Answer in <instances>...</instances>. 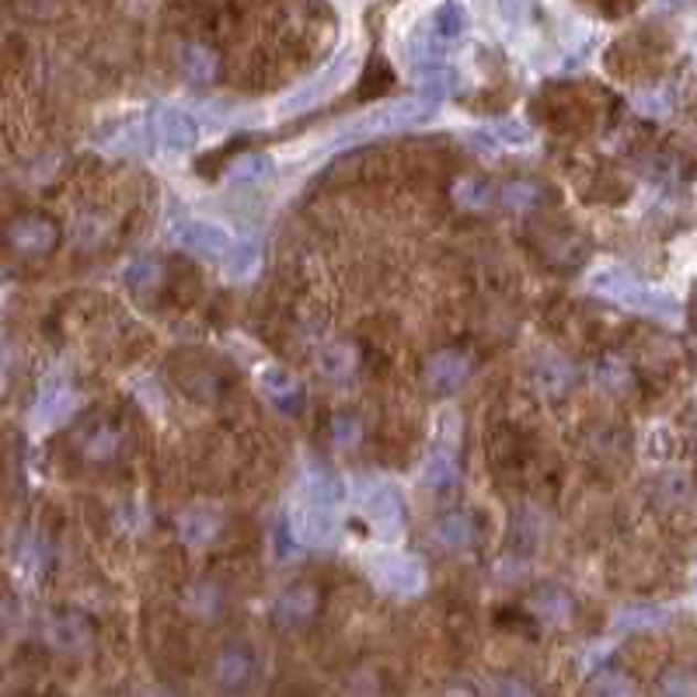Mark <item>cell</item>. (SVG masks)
<instances>
[{"label": "cell", "instance_id": "cell-2", "mask_svg": "<svg viewBox=\"0 0 697 697\" xmlns=\"http://www.w3.org/2000/svg\"><path fill=\"white\" fill-rule=\"evenodd\" d=\"M248 677H251V660L245 656V652H237V648L224 652L221 663H216V680H221V687L242 690L248 684Z\"/></svg>", "mask_w": 697, "mask_h": 697}, {"label": "cell", "instance_id": "cell-1", "mask_svg": "<svg viewBox=\"0 0 697 697\" xmlns=\"http://www.w3.org/2000/svg\"><path fill=\"white\" fill-rule=\"evenodd\" d=\"M56 237H60L56 224L46 221V216H39V213L14 216L4 230L8 248L18 251V255H46V251L56 248Z\"/></svg>", "mask_w": 697, "mask_h": 697}]
</instances>
